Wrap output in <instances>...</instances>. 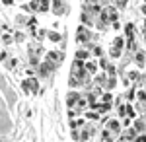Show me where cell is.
<instances>
[{
	"instance_id": "6da1fadb",
	"label": "cell",
	"mask_w": 146,
	"mask_h": 142,
	"mask_svg": "<svg viewBox=\"0 0 146 142\" xmlns=\"http://www.w3.org/2000/svg\"><path fill=\"white\" fill-rule=\"evenodd\" d=\"M92 37H94V33H92L88 27H84V25H82L78 29V33H76V39H78L80 43H86V45H88V41H90Z\"/></svg>"
},
{
	"instance_id": "7a4b0ae2",
	"label": "cell",
	"mask_w": 146,
	"mask_h": 142,
	"mask_svg": "<svg viewBox=\"0 0 146 142\" xmlns=\"http://www.w3.org/2000/svg\"><path fill=\"white\" fill-rule=\"evenodd\" d=\"M51 8L56 16H62L66 12V4H64V0H51Z\"/></svg>"
},
{
	"instance_id": "3957f363",
	"label": "cell",
	"mask_w": 146,
	"mask_h": 142,
	"mask_svg": "<svg viewBox=\"0 0 146 142\" xmlns=\"http://www.w3.org/2000/svg\"><path fill=\"white\" fill-rule=\"evenodd\" d=\"M121 51H123V39L117 37V39L113 41V45H111V56H113V58H117V56L121 55Z\"/></svg>"
},
{
	"instance_id": "277c9868",
	"label": "cell",
	"mask_w": 146,
	"mask_h": 142,
	"mask_svg": "<svg viewBox=\"0 0 146 142\" xmlns=\"http://www.w3.org/2000/svg\"><path fill=\"white\" fill-rule=\"evenodd\" d=\"M107 131L111 132V134H119V131H121V125H119V121H109L107 123Z\"/></svg>"
},
{
	"instance_id": "5b68a950",
	"label": "cell",
	"mask_w": 146,
	"mask_h": 142,
	"mask_svg": "<svg viewBox=\"0 0 146 142\" xmlns=\"http://www.w3.org/2000/svg\"><path fill=\"white\" fill-rule=\"evenodd\" d=\"M78 99H80V94H76V92H70V94H68V98H66V103H68V105H74Z\"/></svg>"
},
{
	"instance_id": "8992f818",
	"label": "cell",
	"mask_w": 146,
	"mask_h": 142,
	"mask_svg": "<svg viewBox=\"0 0 146 142\" xmlns=\"http://www.w3.org/2000/svg\"><path fill=\"white\" fill-rule=\"evenodd\" d=\"M127 2H129V0H109V4L115 6L117 10H123L125 6H127Z\"/></svg>"
},
{
	"instance_id": "52a82bcc",
	"label": "cell",
	"mask_w": 146,
	"mask_h": 142,
	"mask_svg": "<svg viewBox=\"0 0 146 142\" xmlns=\"http://www.w3.org/2000/svg\"><path fill=\"white\" fill-rule=\"evenodd\" d=\"M51 8V0H39V10L37 12H47Z\"/></svg>"
},
{
	"instance_id": "ba28073f",
	"label": "cell",
	"mask_w": 146,
	"mask_h": 142,
	"mask_svg": "<svg viewBox=\"0 0 146 142\" xmlns=\"http://www.w3.org/2000/svg\"><path fill=\"white\" fill-rule=\"evenodd\" d=\"M23 88H25V90H35V88H37V82H35V78H29V80H25V82H23Z\"/></svg>"
},
{
	"instance_id": "9c48e42d",
	"label": "cell",
	"mask_w": 146,
	"mask_h": 142,
	"mask_svg": "<svg viewBox=\"0 0 146 142\" xmlns=\"http://www.w3.org/2000/svg\"><path fill=\"white\" fill-rule=\"evenodd\" d=\"M133 129H135L136 132H140V134H142V132H144V121H142V119H138V121L135 123V127H133Z\"/></svg>"
},
{
	"instance_id": "30bf717a",
	"label": "cell",
	"mask_w": 146,
	"mask_h": 142,
	"mask_svg": "<svg viewBox=\"0 0 146 142\" xmlns=\"http://www.w3.org/2000/svg\"><path fill=\"white\" fill-rule=\"evenodd\" d=\"M135 136H136V131H135V129H129V131L123 134V140H133Z\"/></svg>"
},
{
	"instance_id": "8fae6325",
	"label": "cell",
	"mask_w": 146,
	"mask_h": 142,
	"mask_svg": "<svg viewBox=\"0 0 146 142\" xmlns=\"http://www.w3.org/2000/svg\"><path fill=\"white\" fill-rule=\"evenodd\" d=\"M136 64L140 66V68L144 66V53H142V51H138V53H136Z\"/></svg>"
},
{
	"instance_id": "7c38bea8",
	"label": "cell",
	"mask_w": 146,
	"mask_h": 142,
	"mask_svg": "<svg viewBox=\"0 0 146 142\" xmlns=\"http://www.w3.org/2000/svg\"><path fill=\"white\" fill-rule=\"evenodd\" d=\"M49 39L56 43V41H60V35H58V33H55V31H51V33H49Z\"/></svg>"
},
{
	"instance_id": "4fadbf2b",
	"label": "cell",
	"mask_w": 146,
	"mask_h": 142,
	"mask_svg": "<svg viewBox=\"0 0 146 142\" xmlns=\"http://www.w3.org/2000/svg\"><path fill=\"white\" fill-rule=\"evenodd\" d=\"M88 56H90V53H88V51H84V49H82V51H78V58H80V60H82V58H88Z\"/></svg>"
}]
</instances>
